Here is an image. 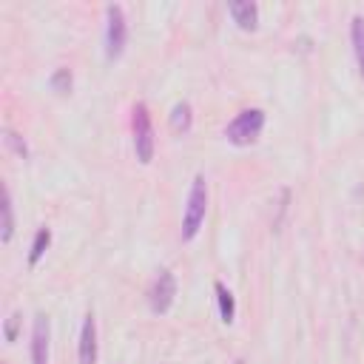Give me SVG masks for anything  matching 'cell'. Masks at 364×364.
<instances>
[{"label":"cell","instance_id":"1","mask_svg":"<svg viewBox=\"0 0 364 364\" xmlns=\"http://www.w3.org/2000/svg\"><path fill=\"white\" fill-rule=\"evenodd\" d=\"M205 210H208V185H205V176L196 173L193 182H191V193H188V208H185V216H182V242H191L202 222H205Z\"/></svg>","mask_w":364,"mask_h":364},{"label":"cell","instance_id":"2","mask_svg":"<svg viewBox=\"0 0 364 364\" xmlns=\"http://www.w3.org/2000/svg\"><path fill=\"white\" fill-rule=\"evenodd\" d=\"M264 128V111L262 108H245L233 117V122L225 128L228 142L233 145H250Z\"/></svg>","mask_w":364,"mask_h":364},{"label":"cell","instance_id":"3","mask_svg":"<svg viewBox=\"0 0 364 364\" xmlns=\"http://www.w3.org/2000/svg\"><path fill=\"white\" fill-rule=\"evenodd\" d=\"M131 114H134V117H131V122H134V151H136V159L148 165V162L154 159V148H156L154 122H151L148 105H145V102H136Z\"/></svg>","mask_w":364,"mask_h":364},{"label":"cell","instance_id":"4","mask_svg":"<svg viewBox=\"0 0 364 364\" xmlns=\"http://www.w3.org/2000/svg\"><path fill=\"white\" fill-rule=\"evenodd\" d=\"M125 37H128V28H125V14H122V6L111 3L105 9V54L114 60L122 54L125 48Z\"/></svg>","mask_w":364,"mask_h":364},{"label":"cell","instance_id":"5","mask_svg":"<svg viewBox=\"0 0 364 364\" xmlns=\"http://www.w3.org/2000/svg\"><path fill=\"white\" fill-rule=\"evenodd\" d=\"M173 296H176V279L168 267H162L148 287V304L154 313H165L173 304Z\"/></svg>","mask_w":364,"mask_h":364},{"label":"cell","instance_id":"6","mask_svg":"<svg viewBox=\"0 0 364 364\" xmlns=\"http://www.w3.org/2000/svg\"><path fill=\"white\" fill-rule=\"evenodd\" d=\"M48 338H51L48 316L37 313L31 327V364H48Z\"/></svg>","mask_w":364,"mask_h":364},{"label":"cell","instance_id":"7","mask_svg":"<svg viewBox=\"0 0 364 364\" xmlns=\"http://www.w3.org/2000/svg\"><path fill=\"white\" fill-rule=\"evenodd\" d=\"M77 355H80V364H97V321H94L91 313H88L85 321H82Z\"/></svg>","mask_w":364,"mask_h":364},{"label":"cell","instance_id":"8","mask_svg":"<svg viewBox=\"0 0 364 364\" xmlns=\"http://www.w3.org/2000/svg\"><path fill=\"white\" fill-rule=\"evenodd\" d=\"M228 11H230V17H233L242 28H253L256 20H259V6H256L253 0H236V3L228 6Z\"/></svg>","mask_w":364,"mask_h":364},{"label":"cell","instance_id":"9","mask_svg":"<svg viewBox=\"0 0 364 364\" xmlns=\"http://www.w3.org/2000/svg\"><path fill=\"white\" fill-rule=\"evenodd\" d=\"M191 122H193L191 102H188V100H179V102L171 108V128H173L176 134H188V131H191Z\"/></svg>","mask_w":364,"mask_h":364},{"label":"cell","instance_id":"10","mask_svg":"<svg viewBox=\"0 0 364 364\" xmlns=\"http://www.w3.org/2000/svg\"><path fill=\"white\" fill-rule=\"evenodd\" d=\"M213 290H216V301H219V316H222L225 324H230L233 316H236V299L222 282H213Z\"/></svg>","mask_w":364,"mask_h":364},{"label":"cell","instance_id":"11","mask_svg":"<svg viewBox=\"0 0 364 364\" xmlns=\"http://www.w3.org/2000/svg\"><path fill=\"white\" fill-rule=\"evenodd\" d=\"M0 210H3V230H0V239H3V242H11V233H14V205H11V191H9V188H6V193H3Z\"/></svg>","mask_w":364,"mask_h":364},{"label":"cell","instance_id":"12","mask_svg":"<svg viewBox=\"0 0 364 364\" xmlns=\"http://www.w3.org/2000/svg\"><path fill=\"white\" fill-rule=\"evenodd\" d=\"M48 245H51V230L48 228H37V233L31 239V250H28V264H37Z\"/></svg>","mask_w":364,"mask_h":364},{"label":"cell","instance_id":"13","mask_svg":"<svg viewBox=\"0 0 364 364\" xmlns=\"http://www.w3.org/2000/svg\"><path fill=\"white\" fill-rule=\"evenodd\" d=\"M353 48H355L361 77H364V17H353Z\"/></svg>","mask_w":364,"mask_h":364},{"label":"cell","instance_id":"14","mask_svg":"<svg viewBox=\"0 0 364 364\" xmlns=\"http://www.w3.org/2000/svg\"><path fill=\"white\" fill-rule=\"evenodd\" d=\"M71 82H74L71 68H57V71L51 74V88H54L57 94H68V91H71Z\"/></svg>","mask_w":364,"mask_h":364},{"label":"cell","instance_id":"15","mask_svg":"<svg viewBox=\"0 0 364 364\" xmlns=\"http://www.w3.org/2000/svg\"><path fill=\"white\" fill-rule=\"evenodd\" d=\"M3 139H6V145H9V148H11L14 154H17V156H23V159L28 156V148H26V139H23V136H20V134H17L14 128H6V131H3Z\"/></svg>","mask_w":364,"mask_h":364},{"label":"cell","instance_id":"16","mask_svg":"<svg viewBox=\"0 0 364 364\" xmlns=\"http://www.w3.org/2000/svg\"><path fill=\"white\" fill-rule=\"evenodd\" d=\"M17 327H20V313H11V316L6 318V338H9V341L17 338Z\"/></svg>","mask_w":364,"mask_h":364},{"label":"cell","instance_id":"17","mask_svg":"<svg viewBox=\"0 0 364 364\" xmlns=\"http://www.w3.org/2000/svg\"><path fill=\"white\" fill-rule=\"evenodd\" d=\"M233 364H245V361H242V358H239V361H233Z\"/></svg>","mask_w":364,"mask_h":364}]
</instances>
